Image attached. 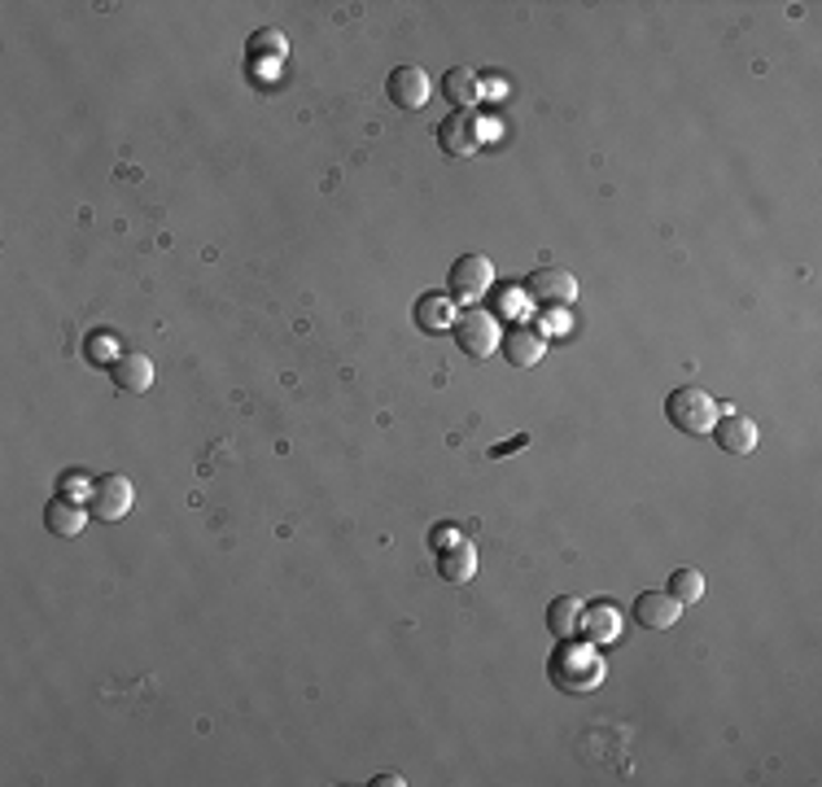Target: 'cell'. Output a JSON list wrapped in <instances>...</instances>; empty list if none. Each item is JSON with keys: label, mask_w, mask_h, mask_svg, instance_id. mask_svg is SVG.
Returning a JSON list of instances; mask_svg holds the SVG:
<instances>
[{"label": "cell", "mask_w": 822, "mask_h": 787, "mask_svg": "<svg viewBox=\"0 0 822 787\" xmlns=\"http://www.w3.org/2000/svg\"><path fill=\"white\" fill-rule=\"evenodd\" d=\"M582 600L578 596H555L548 609V630L555 634V639H573L578 630H582Z\"/></svg>", "instance_id": "cell-18"}, {"label": "cell", "mask_w": 822, "mask_h": 787, "mask_svg": "<svg viewBox=\"0 0 822 787\" xmlns=\"http://www.w3.org/2000/svg\"><path fill=\"white\" fill-rule=\"evenodd\" d=\"M456 534H459L456 525H438V529H434V538H429V542H434V551H438V547H447V542H456Z\"/></svg>", "instance_id": "cell-21"}, {"label": "cell", "mask_w": 822, "mask_h": 787, "mask_svg": "<svg viewBox=\"0 0 822 787\" xmlns=\"http://www.w3.org/2000/svg\"><path fill=\"white\" fill-rule=\"evenodd\" d=\"M678 617H683V604L669 591H643L635 600V621L643 630H669V625H678Z\"/></svg>", "instance_id": "cell-12"}, {"label": "cell", "mask_w": 822, "mask_h": 787, "mask_svg": "<svg viewBox=\"0 0 822 787\" xmlns=\"http://www.w3.org/2000/svg\"><path fill=\"white\" fill-rule=\"evenodd\" d=\"M578 634H586V643H617L622 639V612H617V604H608V600H595L591 609H582V630Z\"/></svg>", "instance_id": "cell-13"}, {"label": "cell", "mask_w": 822, "mask_h": 787, "mask_svg": "<svg viewBox=\"0 0 822 787\" xmlns=\"http://www.w3.org/2000/svg\"><path fill=\"white\" fill-rule=\"evenodd\" d=\"M438 573H443V582H468L477 573V547L464 538L438 547Z\"/></svg>", "instance_id": "cell-16"}, {"label": "cell", "mask_w": 822, "mask_h": 787, "mask_svg": "<svg viewBox=\"0 0 822 787\" xmlns=\"http://www.w3.org/2000/svg\"><path fill=\"white\" fill-rule=\"evenodd\" d=\"M481 141H486V132H481V118L472 110H456V114H447L438 123V145H443L447 158H472V154H481Z\"/></svg>", "instance_id": "cell-7"}, {"label": "cell", "mask_w": 822, "mask_h": 787, "mask_svg": "<svg viewBox=\"0 0 822 787\" xmlns=\"http://www.w3.org/2000/svg\"><path fill=\"white\" fill-rule=\"evenodd\" d=\"M372 787H403V779H398V775H376Z\"/></svg>", "instance_id": "cell-24"}, {"label": "cell", "mask_w": 822, "mask_h": 787, "mask_svg": "<svg viewBox=\"0 0 822 787\" xmlns=\"http://www.w3.org/2000/svg\"><path fill=\"white\" fill-rule=\"evenodd\" d=\"M89 508L84 504H75V499H66V495H58V499H49V508H44V529L49 534H58V538H80L84 534V525H89Z\"/></svg>", "instance_id": "cell-15"}, {"label": "cell", "mask_w": 822, "mask_h": 787, "mask_svg": "<svg viewBox=\"0 0 822 787\" xmlns=\"http://www.w3.org/2000/svg\"><path fill=\"white\" fill-rule=\"evenodd\" d=\"M669 596H674L683 609H687V604H700V600H705V573L691 569V565H687V569H674V573H669Z\"/></svg>", "instance_id": "cell-19"}, {"label": "cell", "mask_w": 822, "mask_h": 787, "mask_svg": "<svg viewBox=\"0 0 822 787\" xmlns=\"http://www.w3.org/2000/svg\"><path fill=\"white\" fill-rule=\"evenodd\" d=\"M443 92H447V101L456 110H472L481 101V75L472 66H451L447 80H443Z\"/></svg>", "instance_id": "cell-17"}, {"label": "cell", "mask_w": 822, "mask_h": 787, "mask_svg": "<svg viewBox=\"0 0 822 787\" xmlns=\"http://www.w3.org/2000/svg\"><path fill=\"white\" fill-rule=\"evenodd\" d=\"M526 442H530V437L521 434V437H512V442H503V446H495V451H490V455H495V459H499V455H508V451H517V446H526Z\"/></svg>", "instance_id": "cell-23"}, {"label": "cell", "mask_w": 822, "mask_h": 787, "mask_svg": "<svg viewBox=\"0 0 822 787\" xmlns=\"http://www.w3.org/2000/svg\"><path fill=\"white\" fill-rule=\"evenodd\" d=\"M714 437H718V446H722L727 455H752V451H757V442H761L757 425H752L748 416H739V412H727V416H718V425H714Z\"/></svg>", "instance_id": "cell-14"}, {"label": "cell", "mask_w": 822, "mask_h": 787, "mask_svg": "<svg viewBox=\"0 0 822 787\" xmlns=\"http://www.w3.org/2000/svg\"><path fill=\"white\" fill-rule=\"evenodd\" d=\"M521 298H526V293H499V311H503V315L521 311Z\"/></svg>", "instance_id": "cell-22"}, {"label": "cell", "mask_w": 822, "mask_h": 787, "mask_svg": "<svg viewBox=\"0 0 822 787\" xmlns=\"http://www.w3.org/2000/svg\"><path fill=\"white\" fill-rule=\"evenodd\" d=\"M499 346H503V354H508L512 367H534V363H543V354H548V333H543V329L512 324V329L503 333Z\"/></svg>", "instance_id": "cell-10"}, {"label": "cell", "mask_w": 822, "mask_h": 787, "mask_svg": "<svg viewBox=\"0 0 822 787\" xmlns=\"http://www.w3.org/2000/svg\"><path fill=\"white\" fill-rule=\"evenodd\" d=\"M490 289H495V262L486 259V255H459V259L451 262V271H447V293H451L456 302L477 307V298H486Z\"/></svg>", "instance_id": "cell-5"}, {"label": "cell", "mask_w": 822, "mask_h": 787, "mask_svg": "<svg viewBox=\"0 0 822 787\" xmlns=\"http://www.w3.org/2000/svg\"><path fill=\"white\" fill-rule=\"evenodd\" d=\"M665 416H669V425L678 429V434H714V425H718V403H714V394H705V390H696V385H683V390H674L669 398H665Z\"/></svg>", "instance_id": "cell-2"}, {"label": "cell", "mask_w": 822, "mask_h": 787, "mask_svg": "<svg viewBox=\"0 0 822 787\" xmlns=\"http://www.w3.org/2000/svg\"><path fill=\"white\" fill-rule=\"evenodd\" d=\"M412 320H416L420 333L438 338V333H447L456 324V298L451 293H420L416 307H412Z\"/></svg>", "instance_id": "cell-11"}, {"label": "cell", "mask_w": 822, "mask_h": 787, "mask_svg": "<svg viewBox=\"0 0 822 787\" xmlns=\"http://www.w3.org/2000/svg\"><path fill=\"white\" fill-rule=\"evenodd\" d=\"M521 289H526L530 302H539V307H548V311H560V307H569V302L578 298V280H573V271H564V267H539V271H530Z\"/></svg>", "instance_id": "cell-6"}, {"label": "cell", "mask_w": 822, "mask_h": 787, "mask_svg": "<svg viewBox=\"0 0 822 787\" xmlns=\"http://www.w3.org/2000/svg\"><path fill=\"white\" fill-rule=\"evenodd\" d=\"M132 508H136V486L123 473H101L89 486V512L96 521L114 525L123 521Z\"/></svg>", "instance_id": "cell-4"}, {"label": "cell", "mask_w": 822, "mask_h": 787, "mask_svg": "<svg viewBox=\"0 0 822 787\" xmlns=\"http://www.w3.org/2000/svg\"><path fill=\"white\" fill-rule=\"evenodd\" d=\"M110 381H114L118 394H149V385H154V359L141 354V350L118 354L114 367H110Z\"/></svg>", "instance_id": "cell-9"}, {"label": "cell", "mask_w": 822, "mask_h": 787, "mask_svg": "<svg viewBox=\"0 0 822 787\" xmlns=\"http://www.w3.org/2000/svg\"><path fill=\"white\" fill-rule=\"evenodd\" d=\"M451 333H456V346L468 354V359H490L495 350H499V342H503V329H499V320L490 315V311H481V307H468L464 315H456V324H451Z\"/></svg>", "instance_id": "cell-3"}, {"label": "cell", "mask_w": 822, "mask_h": 787, "mask_svg": "<svg viewBox=\"0 0 822 787\" xmlns=\"http://www.w3.org/2000/svg\"><path fill=\"white\" fill-rule=\"evenodd\" d=\"M551 683L569 696H582V692H595L604 683V661L591 643H573V639H560L555 656H551Z\"/></svg>", "instance_id": "cell-1"}, {"label": "cell", "mask_w": 822, "mask_h": 787, "mask_svg": "<svg viewBox=\"0 0 822 787\" xmlns=\"http://www.w3.org/2000/svg\"><path fill=\"white\" fill-rule=\"evenodd\" d=\"M385 92H389V101L403 114H412V110H425V101H429L434 87H429V75L420 66H394L389 80H385Z\"/></svg>", "instance_id": "cell-8"}, {"label": "cell", "mask_w": 822, "mask_h": 787, "mask_svg": "<svg viewBox=\"0 0 822 787\" xmlns=\"http://www.w3.org/2000/svg\"><path fill=\"white\" fill-rule=\"evenodd\" d=\"M254 44H259V49H272V53H284V35H280V31H259Z\"/></svg>", "instance_id": "cell-20"}]
</instances>
